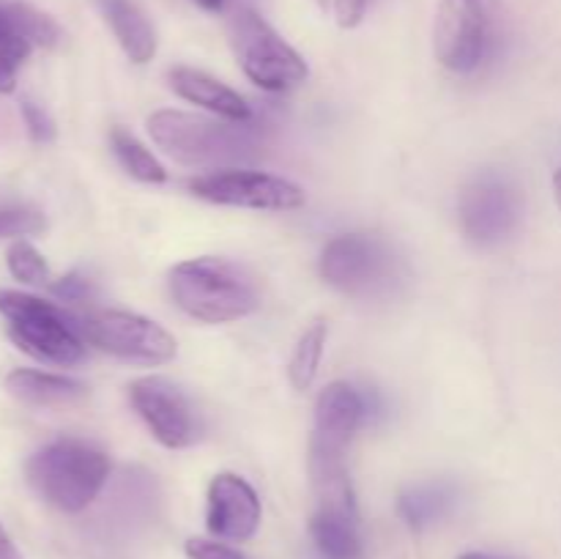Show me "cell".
I'll use <instances>...</instances> for the list:
<instances>
[{
	"label": "cell",
	"mask_w": 561,
	"mask_h": 559,
	"mask_svg": "<svg viewBox=\"0 0 561 559\" xmlns=\"http://www.w3.org/2000/svg\"><path fill=\"white\" fill-rule=\"evenodd\" d=\"M148 135L168 157L186 168L230 170L261 157V140L247 124L184 110H157L148 118Z\"/></svg>",
	"instance_id": "1"
},
{
	"label": "cell",
	"mask_w": 561,
	"mask_h": 559,
	"mask_svg": "<svg viewBox=\"0 0 561 559\" xmlns=\"http://www.w3.org/2000/svg\"><path fill=\"white\" fill-rule=\"evenodd\" d=\"M25 475L44 502L60 513H80L102 493L110 458L82 438H55L31 455Z\"/></svg>",
	"instance_id": "2"
},
{
	"label": "cell",
	"mask_w": 561,
	"mask_h": 559,
	"mask_svg": "<svg viewBox=\"0 0 561 559\" xmlns=\"http://www.w3.org/2000/svg\"><path fill=\"white\" fill-rule=\"evenodd\" d=\"M173 301L203 323H228L257 310V288L250 274L225 258L203 255L170 272Z\"/></svg>",
	"instance_id": "3"
},
{
	"label": "cell",
	"mask_w": 561,
	"mask_h": 559,
	"mask_svg": "<svg viewBox=\"0 0 561 559\" xmlns=\"http://www.w3.org/2000/svg\"><path fill=\"white\" fill-rule=\"evenodd\" d=\"M0 316L5 318L11 340L25 354L49 365L71 367L85 360V340L58 305L20 290H0Z\"/></svg>",
	"instance_id": "4"
},
{
	"label": "cell",
	"mask_w": 561,
	"mask_h": 559,
	"mask_svg": "<svg viewBox=\"0 0 561 559\" xmlns=\"http://www.w3.org/2000/svg\"><path fill=\"white\" fill-rule=\"evenodd\" d=\"M228 36L244 75L263 91H288L310 75L305 58L257 11H236L230 16Z\"/></svg>",
	"instance_id": "5"
},
{
	"label": "cell",
	"mask_w": 561,
	"mask_h": 559,
	"mask_svg": "<svg viewBox=\"0 0 561 559\" xmlns=\"http://www.w3.org/2000/svg\"><path fill=\"white\" fill-rule=\"evenodd\" d=\"M499 0H438L433 22V53L449 71H474L496 31Z\"/></svg>",
	"instance_id": "6"
},
{
	"label": "cell",
	"mask_w": 561,
	"mask_h": 559,
	"mask_svg": "<svg viewBox=\"0 0 561 559\" xmlns=\"http://www.w3.org/2000/svg\"><path fill=\"white\" fill-rule=\"evenodd\" d=\"M75 327L85 343L137 365H164L175 356L173 334L137 312L96 310L75 318Z\"/></svg>",
	"instance_id": "7"
},
{
	"label": "cell",
	"mask_w": 561,
	"mask_h": 559,
	"mask_svg": "<svg viewBox=\"0 0 561 559\" xmlns=\"http://www.w3.org/2000/svg\"><path fill=\"white\" fill-rule=\"evenodd\" d=\"M192 195L217 206L255 208V212H294L305 206V192L294 181L261 170L230 168L192 179Z\"/></svg>",
	"instance_id": "8"
},
{
	"label": "cell",
	"mask_w": 561,
	"mask_h": 559,
	"mask_svg": "<svg viewBox=\"0 0 561 559\" xmlns=\"http://www.w3.org/2000/svg\"><path fill=\"white\" fill-rule=\"evenodd\" d=\"M321 274L329 285L354 296L383 288L394 274V261L381 241L362 233L334 236L321 252Z\"/></svg>",
	"instance_id": "9"
},
{
	"label": "cell",
	"mask_w": 561,
	"mask_h": 559,
	"mask_svg": "<svg viewBox=\"0 0 561 559\" xmlns=\"http://www.w3.org/2000/svg\"><path fill=\"white\" fill-rule=\"evenodd\" d=\"M129 400L148 431L153 433L159 444L170 449H184L197 442L201 425L197 414L173 381L162 376L137 378L129 387Z\"/></svg>",
	"instance_id": "10"
},
{
	"label": "cell",
	"mask_w": 561,
	"mask_h": 559,
	"mask_svg": "<svg viewBox=\"0 0 561 559\" xmlns=\"http://www.w3.org/2000/svg\"><path fill=\"white\" fill-rule=\"evenodd\" d=\"M206 526L222 540H250L261 526V499L244 477L222 471L208 486Z\"/></svg>",
	"instance_id": "11"
},
{
	"label": "cell",
	"mask_w": 561,
	"mask_h": 559,
	"mask_svg": "<svg viewBox=\"0 0 561 559\" xmlns=\"http://www.w3.org/2000/svg\"><path fill=\"white\" fill-rule=\"evenodd\" d=\"M463 230L477 244H496L513 230L518 219V197L496 175L474 181L460 203Z\"/></svg>",
	"instance_id": "12"
},
{
	"label": "cell",
	"mask_w": 561,
	"mask_h": 559,
	"mask_svg": "<svg viewBox=\"0 0 561 559\" xmlns=\"http://www.w3.org/2000/svg\"><path fill=\"white\" fill-rule=\"evenodd\" d=\"M365 420V398L348 381H334L316 400V433L312 444L345 453Z\"/></svg>",
	"instance_id": "13"
},
{
	"label": "cell",
	"mask_w": 561,
	"mask_h": 559,
	"mask_svg": "<svg viewBox=\"0 0 561 559\" xmlns=\"http://www.w3.org/2000/svg\"><path fill=\"white\" fill-rule=\"evenodd\" d=\"M168 80L170 88H173L181 99H186V102L192 104H201L203 110L214 113L217 118L239 121V124H247V121L252 118L250 104H247L233 88L214 80L206 71L190 69V66H175V69H170Z\"/></svg>",
	"instance_id": "14"
},
{
	"label": "cell",
	"mask_w": 561,
	"mask_h": 559,
	"mask_svg": "<svg viewBox=\"0 0 561 559\" xmlns=\"http://www.w3.org/2000/svg\"><path fill=\"white\" fill-rule=\"evenodd\" d=\"M5 389L16 400L38 409H60V406L80 403L88 395V387L77 378L55 376L44 370H14L5 376Z\"/></svg>",
	"instance_id": "15"
},
{
	"label": "cell",
	"mask_w": 561,
	"mask_h": 559,
	"mask_svg": "<svg viewBox=\"0 0 561 559\" xmlns=\"http://www.w3.org/2000/svg\"><path fill=\"white\" fill-rule=\"evenodd\" d=\"M99 5L129 60L148 64L157 55V31L140 5L135 0H99Z\"/></svg>",
	"instance_id": "16"
},
{
	"label": "cell",
	"mask_w": 561,
	"mask_h": 559,
	"mask_svg": "<svg viewBox=\"0 0 561 559\" xmlns=\"http://www.w3.org/2000/svg\"><path fill=\"white\" fill-rule=\"evenodd\" d=\"M310 535L323 559H365L359 513L312 510Z\"/></svg>",
	"instance_id": "17"
},
{
	"label": "cell",
	"mask_w": 561,
	"mask_h": 559,
	"mask_svg": "<svg viewBox=\"0 0 561 559\" xmlns=\"http://www.w3.org/2000/svg\"><path fill=\"white\" fill-rule=\"evenodd\" d=\"M110 142H113L115 157L121 159L126 173L135 175L137 181H146V184H162V181H168V170H164V164L159 162V159L153 157V153L148 151V148L131 135V132L115 126V129L110 132Z\"/></svg>",
	"instance_id": "18"
},
{
	"label": "cell",
	"mask_w": 561,
	"mask_h": 559,
	"mask_svg": "<svg viewBox=\"0 0 561 559\" xmlns=\"http://www.w3.org/2000/svg\"><path fill=\"white\" fill-rule=\"evenodd\" d=\"M453 507V491L447 486H420L400 497L398 510L411 529H425Z\"/></svg>",
	"instance_id": "19"
},
{
	"label": "cell",
	"mask_w": 561,
	"mask_h": 559,
	"mask_svg": "<svg viewBox=\"0 0 561 559\" xmlns=\"http://www.w3.org/2000/svg\"><path fill=\"white\" fill-rule=\"evenodd\" d=\"M5 20L14 25V31L25 38L31 47H58L64 31H60L58 22L49 14H44L42 9L31 3H0Z\"/></svg>",
	"instance_id": "20"
},
{
	"label": "cell",
	"mask_w": 561,
	"mask_h": 559,
	"mask_svg": "<svg viewBox=\"0 0 561 559\" xmlns=\"http://www.w3.org/2000/svg\"><path fill=\"white\" fill-rule=\"evenodd\" d=\"M327 323L316 321L310 329H305V334L296 343L294 354H290L288 362V378L294 384V389L305 392V389L312 387L318 376V367H321L323 345H327Z\"/></svg>",
	"instance_id": "21"
},
{
	"label": "cell",
	"mask_w": 561,
	"mask_h": 559,
	"mask_svg": "<svg viewBox=\"0 0 561 559\" xmlns=\"http://www.w3.org/2000/svg\"><path fill=\"white\" fill-rule=\"evenodd\" d=\"M31 44L14 31L0 9V93H11L16 88V71L31 55Z\"/></svg>",
	"instance_id": "22"
},
{
	"label": "cell",
	"mask_w": 561,
	"mask_h": 559,
	"mask_svg": "<svg viewBox=\"0 0 561 559\" xmlns=\"http://www.w3.org/2000/svg\"><path fill=\"white\" fill-rule=\"evenodd\" d=\"M5 263H9V272L14 274V280L27 285H47L49 283V266L44 261L42 252L25 239H16L14 244L5 252Z\"/></svg>",
	"instance_id": "23"
},
{
	"label": "cell",
	"mask_w": 561,
	"mask_h": 559,
	"mask_svg": "<svg viewBox=\"0 0 561 559\" xmlns=\"http://www.w3.org/2000/svg\"><path fill=\"white\" fill-rule=\"evenodd\" d=\"M44 230H47V219L38 208H0V239H22V236H36Z\"/></svg>",
	"instance_id": "24"
},
{
	"label": "cell",
	"mask_w": 561,
	"mask_h": 559,
	"mask_svg": "<svg viewBox=\"0 0 561 559\" xmlns=\"http://www.w3.org/2000/svg\"><path fill=\"white\" fill-rule=\"evenodd\" d=\"M22 118H25L27 132L36 142H49L55 137V124L47 110L38 107L36 102H22Z\"/></svg>",
	"instance_id": "25"
},
{
	"label": "cell",
	"mask_w": 561,
	"mask_h": 559,
	"mask_svg": "<svg viewBox=\"0 0 561 559\" xmlns=\"http://www.w3.org/2000/svg\"><path fill=\"white\" fill-rule=\"evenodd\" d=\"M186 557L190 559H247L236 548L225 546L217 540H203V537H192L186 540Z\"/></svg>",
	"instance_id": "26"
},
{
	"label": "cell",
	"mask_w": 561,
	"mask_h": 559,
	"mask_svg": "<svg viewBox=\"0 0 561 559\" xmlns=\"http://www.w3.org/2000/svg\"><path fill=\"white\" fill-rule=\"evenodd\" d=\"M370 3L373 0H334V16H337V25L345 27V31L359 25V22L365 20Z\"/></svg>",
	"instance_id": "27"
},
{
	"label": "cell",
	"mask_w": 561,
	"mask_h": 559,
	"mask_svg": "<svg viewBox=\"0 0 561 559\" xmlns=\"http://www.w3.org/2000/svg\"><path fill=\"white\" fill-rule=\"evenodd\" d=\"M53 290L66 301H85L88 294H91V285H88V280L69 274V277H64L60 283H55Z\"/></svg>",
	"instance_id": "28"
},
{
	"label": "cell",
	"mask_w": 561,
	"mask_h": 559,
	"mask_svg": "<svg viewBox=\"0 0 561 559\" xmlns=\"http://www.w3.org/2000/svg\"><path fill=\"white\" fill-rule=\"evenodd\" d=\"M0 559H22L20 548L14 546V540H11L3 526H0Z\"/></svg>",
	"instance_id": "29"
},
{
	"label": "cell",
	"mask_w": 561,
	"mask_h": 559,
	"mask_svg": "<svg viewBox=\"0 0 561 559\" xmlns=\"http://www.w3.org/2000/svg\"><path fill=\"white\" fill-rule=\"evenodd\" d=\"M192 3L201 5L203 11H214V14H217V11H222L225 5H228V0H192Z\"/></svg>",
	"instance_id": "30"
},
{
	"label": "cell",
	"mask_w": 561,
	"mask_h": 559,
	"mask_svg": "<svg viewBox=\"0 0 561 559\" xmlns=\"http://www.w3.org/2000/svg\"><path fill=\"white\" fill-rule=\"evenodd\" d=\"M460 559H510V557H493V554H485V551H466Z\"/></svg>",
	"instance_id": "31"
},
{
	"label": "cell",
	"mask_w": 561,
	"mask_h": 559,
	"mask_svg": "<svg viewBox=\"0 0 561 559\" xmlns=\"http://www.w3.org/2000/svg\"><path fill=\"white\" fill-rule=\"evenodd\" d=\"M553 195H557V203L561 208V168L557 170V175H553Z\"/></svg>",
	"instance_id": "32"
},
{
	"label": "cell",
	"mask_w": 561,
	"mask_h": 559,
	"mask_svg": "<svg viewBox=\"0 0 561 559\" xmlns=\"http://www.w3.org/2000/svg\"><path fill=\"white\" fill-rule=\"evenodd\" d=\"M316 3L321 5V9H327V5H329V0H316Z\"/></svg>",
	"instance_id": "33"
}]
</instances>
